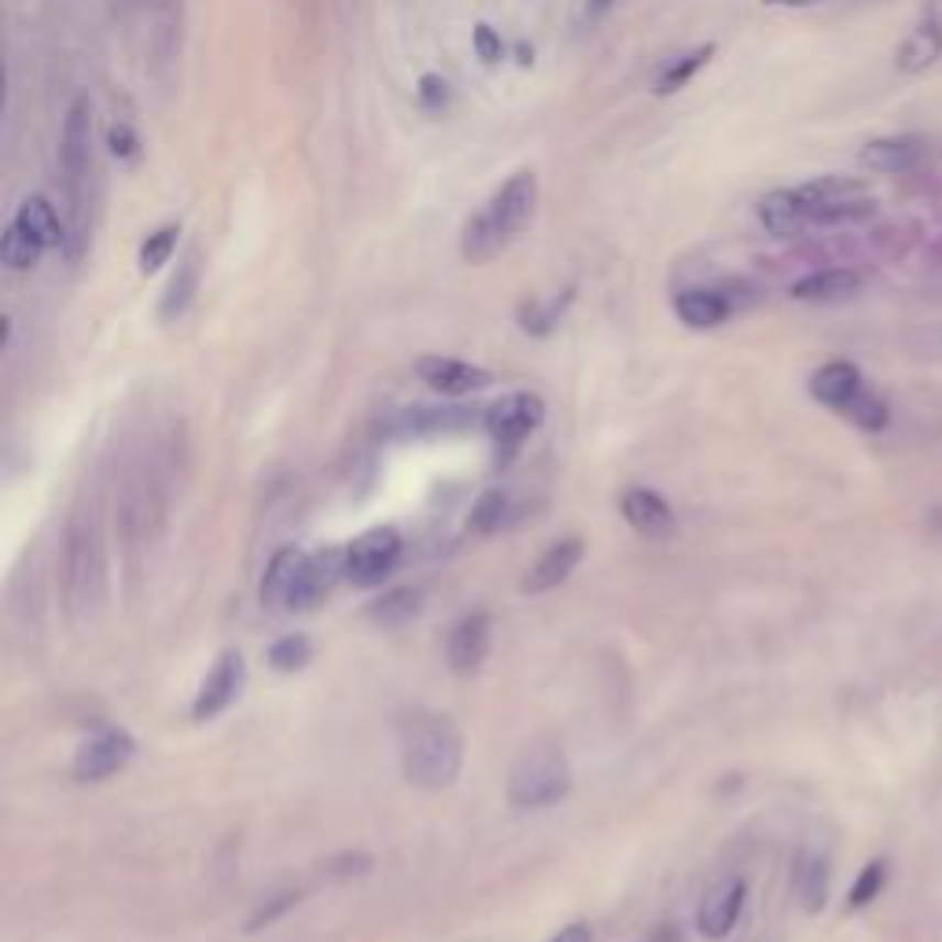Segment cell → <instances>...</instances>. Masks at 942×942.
<instances>
[{
    "instance_id": "9c48e42d",
    "label": "cell",
    "mask_w": 942,
    "mask_h": 942,
    "mask_svg": "<svg viewBox=\"0 0 942 942\" xmlns=\"http://www.w3.org/2000/svg\"><path fill=\"white\" fill-rule=\"evenodd\" d=\"M133 755H136V744L130 733L100 730L78 747V755H74V777H78L81 785H96V780H107V777H114L118 769L130 766Z\"/></svg>"
},
{
    "instance_id": "ac0fdd59",
    "label": "cell",
    "mask_w": 942,
    "mask_h": 942,
    "mask_svg": "<svg viewBox=\"0 0 942 942\" xmlns=\"http://www.w3.org/2000/svg\"><path fill=\"white\" fill-rule=\"evenodd\" d=\"M623 519L634 527L640 538H670L678 530L670 505L651 490H626L623 494Z\"/></svg>"
},
{
    "instance_id": "7a4b0ae2",
    "label": "cell",
    "mask_w": 942,
    "mask_h": 942,
    "mask_svg": "<svg viewBox=\"0 0 942 942\" xmlns=\"http://www.w3.org/2000/svg\"><path fill=\"white\" fill-rule=\"evenodd\" d=\"M464 736L446 714L416 711L402 722V774L413 788L442 791L460 777Z\"/></svg>"
},
{
    "instance_id": "4fadbf2b",
    "label": "cell",
    "mask_w": 942,
    "mask_h": 942,
    "mask_svg": "<svg viewBox=\"0 0 942 942\" xmlns=\"http://www.w3.org/2000/svg\"><path fill=\"white\" fill-rule=\"evenodd\" d=\"M578 563H582V541H578V538L556 541V545H549V549H545L538 560L527 567V574H523L519 589H523V593H530V596L549 593V589L563 585L567 578L574 574Z\"/></svg>"
},
{
    "instance_id": "4316f807",
    "label": "cell",
    "mask_w": 942,
    "mask_h": 942,
    "mask_svg": "<svg viewBox=\"0 0 942 942\" xmlns=\"http://www.w3.org/2000/svg\"><path fill=\"white\" fill-rule=\"evenodd\" d=\"M420 612V589L413 585H398V589H387L380 601H372L369 607V618L376 626H387V629H398L405 626L409 618H416Z\"/></svg>"
},
{
    "instance_id": "ba28073f",
    "label": "cell",
    "mask_w": 942,
    "mask_h": 942,
    "mask_svg": "<svg viewBox=\"0 0 942 942\" xmlns=\"http://www.w3.org/2000/svg\"><path fill=\"white\" fill-rule=\"evenodd\" d=\"M243 678H248V667H243V656L236 648H224L213 667L202 678L196 703H191V719L196 722H213L221 711H229L236 703V695L243 689Z\"/></svg>"
},
{
    "instance_id": "3957f363",
    "label": "cell",
    "mask_w": 942,
    "mask_h": 942,
    "mask_svg": "<svg viewBox=\"0 0 942 942\" xmlns=\"http://www.w3.org/2000/svg\"><path fill=\"white\" fill-rule=\"evenodd\" d=\"M571 766L556 744L527 747L508 774V802L516 810H545L571 796Z\"/></svg>"
},
{
    "instance_id": "d590c367",
    "label": "cell",
    "mask_w": 942,
    "mask_h": 942,
    "mask_svg": "<svg viewBox=\"0 0 942 942\" xmlns=\"http://www.w3.org/2000/svg\"><path fill=\"white\" fill-rule=\"evenodd\" d=\"M471 45H475V56L486 63V67H497L505 59V45H501V34L490 23H479L475 34H471Z\"/></svg>"
},
{
    "instance_id": "ee69618b",
    "label": "cell",
    "mask_w": 942,
    "mask_h": 942,
    "mask_svg": "<svg viewBox=\"0 0 942 942\" xmlns=\"http://www.w3.org/2000/svg\"><path fill=\"white\" fill-rule=\"evenodd\" d=\"M607 8H612V0H589V12L593 15H604Z\"/></svg>"
},
{
    "instance_id": "277c9868",
    "label": "cell",
    "mask_w": 942,
    "mask_h": 942,
    "mask_svg": "<svg viewBox=\"0 0 942 942\" xmlns=\"http://www.w3.org/2000/svg\"><path fill=\"white\" fill-rule=\"evenodd\" d=\"M59 163H63V177H67V191H70V210H74V248L67 259L78 262L81 243H85V188H89V169H92V103L89 96H78L67 111V122H63V141H59Z\"/></svg>"
},
{
    "instance_id": "f35d334b",
    "label": "cell",
    "mask_w": 942,
    "mask_h": 942,
    "mask_svg": "<svg viewBox=\"0 0 942 942\" xmlns=\"http://www.w3.org/2000/svg\"><path fill=\"white\" fill-rule=\"evenodd\" d=\"M107 147H111L114 158H125V163H130V158L141 155V136L133 133L130 122H114L111 133H107Z\"/></svg>"
},
{
    "instance_id": "ffe728a7",
    "label": "cell",
    "mask_w": 942,
    "mask_h": 942,
    "mask_svg": "<svg viewBox=\"0 0 942 942\" xmlns=\"http://www.w3.org/2000/svg\"><path fill=\"white\" fill-rule=\"evenodd\" d=\"M939 56H942V19H939V12H928L913 30H909V37L902 41V45H898L895 63H898V70L920 74V70H928Z\"/></svg>"
},
{
    "instance_id": "d6a6232c",
    "label": "cell",
    "mask_w": 942,
    "mask_h": 942,
    "mask_svg": "<svg viewBox=\"0 0 942 942\" xmlns=\"http://www.w3.org/2000/svg\"><path fill=\"white\" fill-rule=\"evenodd\" d=\"M177 236H180V224H163V229H155L141 243V254H136V270H141L144 276H152V273L163 270V265L174 259V251H177Z\"/></svg>"
},
{
    "instance_id": "2e32d148",
    "label": "cell",
    "mask_w": 942,
    "mask_h": 942,
    "mask_svg": "<svg viewBox=\"0 0 942 942\" xmlns=\"http://www.w3.org/2000/svg\"><path fill=\"white\" fill-rule=\"evenodd\" d=\"M758 221H763V229L769 236H777V240H796V236L810 229V210L799 191L780 188L758 199Z\"/></svg>"
},
{
    "instance_id": "f546056e",
    "label": "cell",
    "mask_w": 942,
    "mask_h": 942,
    "mask_svg": "<svg viewBox=\"0 0 942 942\" xmlns=\"http://www.w3.org/2000/svg\"><path fill=\"white\" fill-rule=\"evenodd\" d=\"M714 45H700V48H692V52H684V56H678V59H670L667 67H662V74L656 78V96H673V92H681L684 85H689L695 74H700L706 63L714 59Z\"/></svg>"
},
{
    "instance_id": "e575fe53",
    "label": "cell",
    "mask_w": 942,
    "mask_h": 942,
    "mask_svg": "<svg viewBox=\"0 0 942 942\" xmlns=\"http://www.w3.org/2000/svg\"><path fill=\"white\" fill-rule=\"evenodd\" d=\"M847 416L862 427V431H884L887 427V405L880 398H873V394H865V391L847 405Z\"/></svg>"
},
{
    "instance_id": "7402d4cb",
    "label": "cell",
    "mask_w": 942,
    "mask_h": 942,
    "mask_svg": "<svg viewBox=\"0 0 942 942\" xmlns=\"http://www.w3.org/2000/svg\"><path fill=\"white\" fill-rule=\"evenodd\" d=\"M924 144L917 136H884V141H869L862 147V166L876 169V174H909L920 163Z\"/></svg>"
},
{
    "instance_id": "484cf974",
    "label": "cell",
    "mask_w": 942,
    "mask_h": 942,
    "mask_svg": "<svg viewBox=\"0 0 942 942\" xmlns=\"http://www.w3.org/2000/svg\"><path fill=\"white\" fill-rule=\"evenodd\" d=\"M12 221L23 224L34 240L45 243V248H59V243H67V232H63V224H59V213L45 196H26L23 202H19Z\"/></svg>"
},
{
    "instance_id": "8992f818",
    "label": "cell",
    "mask_w": 942,
    "mask_h": 942,
    "mask_svg": "<svg viewBox=\"0 0 942 942\" xmlns=\"http://www.w3.org/2000/svg\"><path fill=\"white\" fill-rule=\"evenodd\" d=\"M402 560V538L394 527H372L347 545V578L358 589H376Z\"/></svg>"
},
{
    "instance_id": "7bdbcfd3",
    "label": "cell",
    "mask_w": 942,
    "mask_h": 942,
    "mask_svg": "<svg viewBox=\"0 0 942 942\" xmlns=\"http://www.w3.org/2000/svg\"><path fill=\"white\" fill-rule=\"evenodd\" d=\"M766 4H780V8H813L821 0H766Z\"/></svg>"
},
{
    "instance_id": "44dd1931",
    "label": "cell",
    "mask_w": 942,
    "mask_h": 942,
    "mask_svg": "<svg viewBox=\"0 0 942 942\" xmlns=\"http://www.w3.org/2000/svg\"><path fill=\"white\" fill-rule=\"evenodd\" d=\"M673 314L695 331H711L730 320L733 303L722 292H711V287H692V292H681L673 298Z\"/></svg>"
},
{
    "instance_id": "9a60e30c",
    "label": "cell",
    "mask_w": 942,
    "mask_h": 942,
    "mask_svg": "<svg viewBox=\"0 0 942 942\" xmlns=\"http://www.w3.org/2000/svg\"><path fill=\"white\" fill-rule=\"evenodd\" d=\"M306 556H309V552L295 549V545H284V549L273 552V560H270V567H265L262 585H259L262 607H273V612H281V607H292L295 589H298V578H303V567H306Z\"/></svg>"
},
{
    "instance_id": "5bb4252c",
    "label": "cell",
    "mask_w": 942,
    "mask_h": 942,
    "mask_svg": "<svg viewBox=\"0 0 942 942\" xmlns=\"http://www.w3.org/2000/svg\"><path fill=\"white\" fill-rule=\"evenodd\" d=\"M339 578H347V549H320L306 556L303 578H298L292 607H317L336 589Z\"/></svg>"
},
{
    "instance_id": "f1b7e54d",
    "label": "cell",
    "mask_w": 942,
    "mask_h": 942,
    "mask_svg": "<svg viewBox=\"0 0 942 942\" xmlns=\"http://www.w3.org/2000/svg\"><path fill=\"white\" fill-rule=\"evenodd\" d=\"M796 895L807 913H818L829 898V862L821 854H802L796 869Z\"/></svg>"
},
{
    "instance_id": "8fae6325",
    "label": "cell",
    "mask_w": 942,
    "mask_h": 942,
    "mask_svg": "<svg viewBox=\"0 0 942 942\" xmlns=\"http://www.w3.org/2000/svg\"><path fill=\"white\" fill-rule=\"evenodd\" d=\"M416 376L442 398H464V394H479L494 383L486 369L468 365L460 358H442V353H427V358L416 361Z\"/></svg>"
},
{
    "instance_id": "e0dca14e",
    "label": "cell",
    "mask_w": 942,
    "mask_h": 942,
    "mask_svg": "<svg viewBox=\"0 0 942 942\" xmlns=\"http://www.w3.org/2000/svg\"><path fill=\"white\" fill-rule=\"evenodd\" d=\"M744 898H747V887L744 880H725L719 884L714 891H706L703 906H700V917L695 924L706 939H725L733 931V924L741 920V909H744Z\"/></svg>"
},
{
    "instance_id": "6da1fadb",
    "label": "cell",
    "mask_w": 942,
    "mask_h": 942,
    "mask_svg": "<svg viewBox=\"0 0 942 942\" xmlns=\"http://www.w3.org/2000/svg\"><path fill=\"white\" fill-rule=\"evenodd\" d=\"M59 585H63V612L74 629H85L103 607L107 596V549L103 530L92 505H78L67 519L63 534V560H59Z\"/></svg>"
},
{
    "instance_id": "52a82bcc",
    "label": "cell",
    "mask_w": 942,
    "mask_h": 942,
    "mask_svg": "<svg viewBox=\"0 0 942 942\" xmlns=\"http://www.w3.org/2000/svg\"><path fill=\"white\" fill-rule=\"evenodd\" d=\"M541 424H545V402L538 398V394H530V391L505 394V398H497L483 413L486 435L494 438L497 449H505V453L519 449L534 431H538Z\"/></svg>"
},
{
    "instance_id": "5b68a950",
    "label": "cell",
    "mask_w": 942,
    "mask_h": 942,
    "mask_svg": "<svg viewBox=\"0 0 942 942\" xmlns=\"http://www.w3.org/2000/svg\"><path fill=\"white\" fill-rule=\"evenodd\" d=\"M810 210V224H847L873 218L876 202L869 188L854 177H818L810 185L796 188Z\"/></svg>"
},
{
    "instance_id": "ab89813d",
    "label": "cell",
    "mask_w": 942,
    "mask_h": 942,
    "mask_svg": "<svg viewBox=\"0 0 942 942\" xmlns=\"http://www.w3.org/2000/svg\"><path fill=\"white\" fill-rule=\"evenodd\" d=\"M295 902H298V895H281V902H273L270 909H265V906H262V909H259V913H254V917H251V924H248V931H259L262 924H265V928H270V924H273V920H276V917H281V913H284V909H292Z\"/></svg>"
},
{
    "instance_id": "83f0119b",
    "label": "cell",
    "mask_w": 942,
    "mask_h": 942,
    "mask_svg": "<svg viewBox=\"0 0 942 942\" xmlns=\"http://www.w3.org/2000/svg\"><path fill=\"white\" fill-rule=\"evenodd\" d=\"M48 248L41 240H34V236H30L23 224H15V221H8V229H4V236H0V262L8 265V270L12 273H26V270H34V265L41 262V254H45Z\"/></svg>"
},
{
    "instance_id": "cb8c5ba5",
    "label": "cell",
    "mask_w": 942,
    "mask_h": 942,
    "mask_svg": "<svg viewBox=\"0 0 942 942\" xmlns=\"http://www.w3.org/2000/svg\"><path fill=\"white\" fill-rule=\"evenodd\" d=\"M199 276H202L199 251L191 248L185 259H180L177 273L169 276L163 298H158V317H163L166 325H169V320H177V317H185V309L191 306V298H196V292H199Z\"/></svg>"
},
{
    "instance_id": "30bf717a",
    "label": "cell",
    "mask_w": 942,
    "mask_h": 942,
    "mask_svg": "<svg viewBox=\"0 0 942 942\" xmlns=\"http://www.w3.org/2000/svg\"><path fill=\"white\" fill-rule=\"evenodd\" d=\"M534 213H538V177L530 169L512 174L486 207V218L497 224V232L508 243L534 221Z\"/></svg>"
},
{
    "instance_id": "8d00e7d4",
    "label": "cell",
    "mask_w": 942,
    "mask_h": 942,
    "mask_svg": "<svg viewBox=\"0 0 942 942\" xmlns=\"http://www.w3.org/2000/svg\"><path fill=\"white\" fill-rule=\"evenodd\" d=\"M416 96H420V107L424 111L438 114L442 107L449 103V81L442 78V74H424L420 85H416Z\"/></svg>"
},
{
    "instance_id": "d6986e66",
    "label": "cell",
    "mask_w": 942,
    "mask_h": 942,
    "mask_svg": "<svg viewBox=\"0 0 942 942\" xmlns=\"http://www.w3.org/2000/svg\"><path fill=\"white\" fill-rule=\"evenodd\" d=\"M810 394L813 402L847 413V405L862 394V372L851 361H829L810 376Z\"/></svg>"
},
{
    "instance_id": "1f68e13d",
    "label": "cell",
    "mask_w": 942,
    "mask_h": 942,
    "mask_svg": "<svg viewBox=\"0 0 942 942\" xmlns=\"http://www.w3.org/2000/svg\"><path fill=\"white\" fill-rule=\"evenodd\" d=\"M571 303H574V287H567L563 298L556 295V298H549V303L530 298V303L519 306V328L530 331V336H549V331L560 325V317L567 314V306Z\"/></svg>"
},
{
    "instance_id": "d4e9b609",
    "label": "cell",
    "mask_w": 942,
    "mask_h": 942,
    "mask_svg": "<svg viewBox=\"0 0 942 942\" xmlns=\"http://www.w3.org/2000/svg\"><path fill=\"white\" fill-rule=\"evenodd\" d=\"M505 248H508V240L497 232V224L486 218V210L464 221V232H460V259H464L468 265L494 262Z\"/></svg>"
},
{
    "instance_id": "603a6c76",
    "label": "cell",
    "mask_w": 942,
    "mask_h": 942,
    "mask_svg": "<svg viewBox=\"0 0 942 942\" xmlns=\"http://www.w3.org/2000/svg\"><path fill=\"white\" fill-rule=\"evenodd\" d=\"M858 287L862 276L854 270H818L791 284V298H799V303H840V298H851Z\"/></svg>"
},
{
    "instance_id": "4dcf8cb0",
    "label": "cell",
    "mask_w": 942,
    "mask_h": 942,
    "mask_svg": "<svg viewBox=\"0 0 942 942\" xmlns=\"http://www.w3.org/2000/svg\"><path fill=\"white\" fill-rule=\"evenodd\" d=\"M516 523V501L508 490H486L479 505L471 508V530L475 534H497Z\"/></svg>"
},
{
    "instance_id": "74e56055",
    "label": "cell",
    "mask_w": 942,
    "mask_h": 942,
    "mask_svg": "<svg viewBox=\"0 0 942 942\" xmlns=\"http://www.w3.org/2000/svg\"><path fill=\"white\" fill-rule=\"evenodd\" d=\"M880 884H884V865L880 862L865 865L858 884L851 887V909H862L865 902H873V898L880 895Z\"/></svg>"
},
{
    "instance_id": "b9f144b4",
    "label": "cell",
    "mask_w": 942,
    "mask_h": 942,
    "mask_svg": "<svg viewBox=\"0 0 942 942\" xmlns=\"http://www.w3.org/2000/svg\"><path fill=\"white\" fill-rule=\"evenodd\" d=\"M516 56H519V67H530V63H534V48L527 45V41H519V45H516Z\"/></svg>"
},
{
    "instance_id": "60d3db41",
    "label": "cell",
    "mask_w": 942,
    "mask_h": 942,
    "mask_svg": "<svg viewBox=\"0 0 942 942\" xmlns=\"http://www.w3.org/2000/svg\"><path fill=\"white\" fill-rule=\"evenodd\" d=\"M552 942H593V931H589V924H582V920H574V924L560 928V935Z\"/></svg>"
},
{
    "instance_id": "7c38bea8",
    "label": "cell",
    "mask_w": 942,
    "mask_h": 942,
    "mask_svg": "<svg viewBox=\"0 0 942 942\" xmlns=\"http://www.w3.org/2000/svg\"><path fill=\"white\" fill-rule=\"evenodd\" d=\"M490 645H494V618H490L486 612L464 615L453 629H449V637H446V662H449V670L460 673V678L475 673V670L486 662Z\"/></svg>"
},
{
    "instance_id": "836d02e7",
    "label": "cell",
    "mask_w": 942,
    "mask_h": 942,
    "mask_svg": "<svg viewBox=\"0 0 942 942\" xmlns=\"http://www.w3.org/2000/svg\"><path fill=\"white\" fill-rule=\"evenodd\" d=\"M309 656H314V645H309V637H306V634H287V637H281V640H276V645L270 648V667L281 670V673H295V670L306 667Z\"/></svg>"
}]
</instances>
